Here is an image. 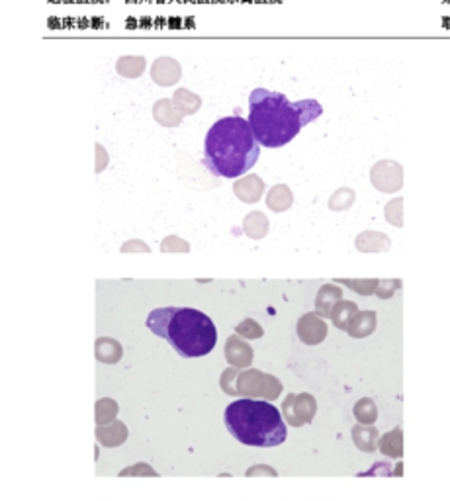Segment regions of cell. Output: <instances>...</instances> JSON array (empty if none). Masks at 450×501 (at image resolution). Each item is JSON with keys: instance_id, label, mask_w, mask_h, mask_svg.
<instances>
[{"instance_id": "cell-1", "label": "cell", "mask_w": 450, "mask_h": 501, "mask_svg": "<svg viewBox=\"0 0 450 501\" xmlns=\"http://www.w3.org/2000/svg\"><path fill=\"white\" fill-rule=\"evenodd\" d=\"M260 143L257 142L249 120L229 116L218 120L206 135L204 165L223 179H239L255 167Z\"/></svg>"}, {"instance_id": "cell-2", "label": "cell", "mask_w": 450, "mask_h": 501, "mask_svg": "<svg viewBox=\"0 0 450 501\" xmlns=\"http://www.w3.org/2000/svg\"><path fill=\"white\" fill-rule=\"evenodd\" d=\"M147 327L167 339L184 359L206 357L218 343V331L206 313L192 308H159L147 318Z\"/></svg>"}, {"instance_id": "cell-3", "label": "cell", "mask_w": 450, "mask_h": 501, "mask_svg": "<svg viewBox=\"0 0 450 501\" xmlns=\"http://www.w3.org/2000/svg\"><path fill=\"white\" fill-rule=\"evenodd\" d=\"M249 126L262 147L278 149L296 137L304 122L284 94L255 89L249 96Z\"/></svg>"}, {"instance_id": "cell-4", "label": "cell", "mask_w": 450, "mask_h": 501, "mask_svg": "<svg viewBox=\"0 0 450 501\" xmlns=\"http://www.w3.org/2000/svg\"><path fill=\"white\" fill-rule=\"evenodd\" d=\"M225 427L249 447H278L286 441V425L278 408L265 399H237L225 408Z\"/></svg>"}, {"instance_id": "cell-5", "label": "cell", "mask_w": 450, "mask_h": 501, "mask_svg": "<svg viewBox=\"0 0 450 501\" xmlns=\"http://www.w3.org/2000/svg\"><path fill=\"white\" fill-rule=\"evenodd\" d=\"M282 392V384L270 376V374L260 372V370H245L237 376V394L245 398H262L276 399Z\"/></svg>"}, {"instance_id": "cell-6", "label": "cell", "mask_w": 450, "mask_h": 501, "mask_svg": "<svg viewBox=\"0 0 450 501\" xmlns=\"http://www.w3.org/2000/svg\"><path fill=\"white\" fill-rule=\"evenodd\" d=\"M282 412L286 423H290L292 427H302L315 417L317 403H315V398L309 394H290L284 399Z\"/></svg>"}, {"instance_id": "cell-7", "label": "cell", "mask_w": 450, "mask_h": 501, "mask_svg": "<svg viewBox=\"0 0 450 501\" xmlns=\"http://www.w3.org/2000/svg\"><path fill=\"white\" fill-rule=\"evenodd\" d=\"M370 180L382 192H398L403 186V168L396 161H380L370 170Z\"/></svg>"}, {"instance_id": "cell-8", "label": "cell", "mask_w": 450, "mask_h": 501, "mask_svg": "<svg viewBox=\"0 0 450 501\" xmlns=\"http://www.w3.org/2000/svg\"><path fill=\"white\" fill-rule=\"evenodd\" d=\"M297 337L306 345H319L327 337V325L317 313H306L297 322Z\"/></svg>"}, {"instance_id": "cell-9", "label": "cell", "mask_w": 450, "mask_h": 501, "mask_svg": "<svg viewBox=\"0 0 450 501\" xmlns=\"http://www.w3.org/2000/svg\"><path fill=\"white\" fill-rule=\"evenodd\" d=\"M182 77V67L172 57H159L151 67V78L159 87H172Z\"/></svg>"}, {"instance_id": "cell-10", "label": "cell", "mask_w": 450, "mask_h": 501, "mask_svg": "<svg viewBox=\"0 0 450 501\" xmlns=\"http://www.w3.org/2000/svg\"><path fill=\"white\" fill-rule=\"evenodd\" d=\"M225 359L233 368H249L253 362V348L239 335H233L225 343Z\"/></svg>"}, {"instance_id": "cell-11", "label": "cell", "mask_w": 450, "mask_h": 501, "mask_svg": "<svg viewBox=\"0 0 450 501\" xmlns=\"http://www.w3.org/2000/svg\"><path fill=\"white\" fill-rule=\"evenodd\" d=\"M233 192L235 196L241 200V202H247V204H255L262 198V192H265V182L260 180V177L257 175H247L243 179L235 180L233 184Z\"/></svg>"}, {"instance_id": "cell-12", "label": "cell", "mask_w": 450, "mask_h": 501, "mask_svg": "<svg viewBox=\"0 0 450 501\" xmlns=\"http://www.w3.org/2000/svg\"><path fill=\"white\" fill-rule=\"evenodd\" d=\"M128 427L122 421H114L110 425L96 427V438L106 449H116L120 445H124L128 441Z\"/></svg>"}, {"instance_id": "cell-13", "label": "cell", "mask_w": 450, "mask_h": 501, "mask_svg": "<svg viewBox=\"0 0 450 501\" xmlns=\"http://www.w3.org/2000/svg\"><path fill=\"white\" fill-rule=\"evenodd\" d=\"M341 300H343V290L335 284H325L319 288L315 298V313L319 318H331V311Z\"/></svg>"}, {"instance_id": "cell-14", "label": "cell", "mask_w": 450, "mask_h": 501, "mask_svg": "<svg viewBox=\"0 0 450 501\" xmlns=\"http://www.w3.org/2000/svg\"><path fill=\"white\" fill-rule=\"evenodd\" d=\"M94 355L104 364H116L122 360L124 348L112 337H98L96 343H94Z\"/></svg>"}, {"instance_id": "cell-15", "label": "cell", "mask_w": 450, "mask_h": 501, "mask_svg": "<svg viewBox=\"0 0 450 501\" xmlns=\"http://www.w3.org/2000/svg\"><path fill=\"white\" fill-rule=\"evenodd\" d=\"M153 118L165 128H177V126H180V122H182L184 116L177 110V106L172 104V100L161 98L153 106Z\"/></svg>"}, {"instance_id": "cell-16", "label": "cell", "mask_w": 450, "mask_h": 501, "mask_svg": "<svg viewBox=\"0 0 450 501\" xmlns=\"http://www.w3.org/2000/svg\"><path fill=\"white\" fill-rule=\"evenodd\" d=\"M378 438H380V433L374 425H357L352 429V441L364 452H374L378 449Z\"/></svg>"}, {"instance_id": "cell-17", "label": "cell", "mask_w": 450, "mask_h": 501, "mask_svg": "<svg viewBox=\"0 0 450 501\" xmlns=\"http://www.w3.org/2000/svg\"><path fill=\"white\" fill-rule=\"evenodd\" d=\"M374 329H376V311L368 309V311H359L355 315V320L348 325L347 333L355 339H362V337L374 333Z\"/></svg>"}, {"instance_id": "cell-18", "label": "cell", "mask_w": 450, "mask_h": 501, "mask_svg": "<svg viewBox=\"0 0 450 501\" xmlns=\"http://www.w3.org/2000/svg\"><path fill=\"white\" fill-rule=\"evenodd\" d=\"M294 204V196H292V190L286 186V184H276L270 188L269 196H267V206L272 210V212H286L288 208Z\"/></svg>"}, {"instance_id": "cell-19", "label": "cell", "mask_w": 450, "mask_h": 501, "mask_svg": "<svg viewBox=\"0 0 450 501\" xmlns=\"http://www.w3.org/2000/svg\"><path fill=\"white\" fill-rule=\"evenodd\" d=\"M145 65H147V61L142 55H126V57H120L116 61V71L120 77L137 78L143 75Z\"/></svg>"}, {"instance_id": "cell-20", "label": "cell", "mask_w": 450, "mask_h": 501, "mask_svg": "<svg viewBox=\"0 0 450 501\" xmlns=\"http://www.w3.org/2000/svg\"><path fill=\"white\" fill-rule=\"evenodd\" d=\"M172 104L177 106V110L182 116H192V114H196L200 110L202 100H200L198 94H194L190 90L179 89L175 92V96H172Z\"/></svg>"}, {"instance_id": "cell-21", "label": "cell", "mask_w": 450, "mask_h": 501, "mask_svg": "<svg viewBox=\"0 0 450 501\" xmlns=\"http://www.w3.org/2000/svg\"><path fill=\"white\" fill-rule=\"evenodd\" d=\"M359 313V309H357V304L355 302H348V300H341L337 306L333 308L331 311V320H333L335 327L337 329H343V331H347L348 325L350 322L355 320V315Z\"/></svg>"}, {"instance_id": "cell-22", "label": "cell", "mask_w": 450, "mask_h": 501, "mask_svg": "<svg viewBox=\"0 0 450 501\" xmlns=\"http://www.w3.org/2000/svg\"><path fill=\"white\" fill-rule=\"evenodd\" d=\"M357 249L370 253V251H386L390 249V239L384 233L378 232H364L357 237Z\"/></svg>"}, {"instance_id": "cell-23", "label": "cell", "mask_w": 450, "mask_h": 501, "mask_svg": "<svg viewBox=\"0 0 450 501\" xmlns=\"http://www.w3.org/2000/svg\"><path fill=\"white\" fill-rule=\"evenodd\" d=\"M243 232L251 239H262L269 233V218L262 212H251L243 221Z\"/></svg>"}, {"instance_id": "cell-24", "label": "cell", "mask_w": 450, "mask_h": 501, "mask_svg": "<svg viewBox=\"0 0 450 501\" xmlns=\"http://www.w3.org/2000/svg\"><path fill=\"white\" fill-rule=\"evenodd\" d=\"M380 450L386 454L387 458H401L403 456V433L401 429L396 427L392 433H387L380 438Z\"/></svg>"}, {"instance_id": "cell-25", "label": "cell", "mask_w": 450, "mask_h": 501, "mask_svg": "<svg viewBox=\"0 0 450 501\" xmlns=\"http://www.w3.org/2000/svg\"><path fill=\"white\" fill-rule=\"evenodd\" d=\"M120 412L117 403L112 398H102L94 405V417H96V427L110 425L116 421V415Z\"/></svg>"}, {"instance_id": "cell-26", "label": "cell", "mask_w": 450, "mask_h": 501, "mask_svg": "<svg viewBox=\"0 0 450 501\" xmlns=\"http://www.w3.org/2000/svg\"><path fill=\"white\" fill-rule=\"evenodd\" d=\"M355 417L359 419V423L362 425H372L376 421V417H378V408H376V403H374L372 399L368 398H362L355 405Z\"/></svg>"}, {"instance_id": "cell-27", "label": "cell", "mask_w": 450, "mask_h": 501, "mask_svg": "<svg viewBox=\"0 0 450 501\" xmlns=\"http://www.w3.org/2000/svg\"><path fill=\"white\" fill-rule=\"evenodd\" d=\"M355 198H357L355 190H350V188H339V190H335V194L331 196L329 208H331L333 212H345V210H348V208L355 204Z\"/></svg>"}, {"instance_id": "cell-28", "label": "cell", "mask_w": 450, "mask_h": 501, "mask_svg": "<svg viewBox=\"0 0 450 501\" xmlns=\"http://www.w3.org/2000/svg\"><path fill=\"white\" fill-rule=\"evenodd\" d=\"M294 104H296L297 112H300V116H302L304 126L322 116V112H323L322 106L315 102V100H311V98H309V100H300V102H294Z\"/></svg>"}, {"instance_id": "cell-29", "label": "cell", "mask_w": 450, "mask_h": 501, "mask_svg": "<svg viewBox=\"0 0 450 501\" xmlns=\"http://www.w3.org/2000/svg\"><path fill=\"white\" fill-rule=\"evenodd\" d=\"M161 251L163 253H188L190 251V243L180 239L177 235H168L161 243Z\"/></svg>"}, {"instance_id": "cell-30", "label": "cell", "mask_w": 450, "mask_h": 501, "mask_svg": "<svg viewBox=\"0 0 450 501\" xmlns=\"http://www.w3.org/2000/svg\"><path fill=\"white\" fill-rule=\"evenodd\" d=\"M341 284H345L348 288H352L355 292H359L362 296H370V294H376V290H378V284L380 280H339Z\"/></svg>"}, {"instance_id": "cell-31", "label": "cell", "mask_w": 450, "mask_h": 501, "mask_svg": "<svg viewBox=\"0 0 450 501\" xmlns=\"http://www.w3.org/2000/svg\"><path fill=\"white\" fill-rule=\"evenodd\" d=\"M386 219L390 223H394L396 227L403 225V200L396 198L386 206Z\"/></svg>"}, {"instance_id": "cell-32", "label": "cell", "mask_w": 450, "mask_h": 501, "mask_svg": "<svg viewBox=\"0 0 450 501\" xmlns=\"http://www.w3.org/2000/svg\"><path fill=\"white\" fill-rule=\"evenodd\" d=\"M235 331H237V335L247 337V339H258V337H262V327L255 320H245V322H241L235 327Z\"/></svg>"}, {"instance_id": "cell-33", "label": "cell", "mask_w": 450, "mask_h": 501, "mask_svg": "<svg viewBox=\"0 0 450 501\" xmlns=\"http://www.w3.org/2000/svg\"><path fill=\"white\" fill-rule=\"evenodd\" d=\"M237 376H239V372H237L235 368H227L225 372L221 374L219 386H221V390H223L225 394H229V396H239V394H237Z\"/></svg>"}, {"instance_id": "cell-34", "label": "cell", "mask_w": 450, "mask_h": 501, "mask_svg": "<svg viewBox=\"0 0 450 501\" xmlns=\"http://www.w3.org/2000/svg\"><path fill=\"white\" fill-rule=\"evenodd\" d=\"M120 478H129V476H153L157 478L159 472L153 470V466H149V464L145 463H139V464H133V466H128V468H124L122 472H120Z\"/></svg>"}, {"instance_id": "cell-35", "label": "cell", "mask_w": 450, "mask_h": 501, "mask_svg": "<svg viewBox=\"0 0 450 501\" xmlns=\"http://www.w3.org/2000/svg\"><path fill=\"white\" fill-rule=\"evenodd\" d=\"M398 288H399V280H380L376 294L386 300V298H392L394 292H396Z\"/></svg>"}, {"instance_id": "cell-36", "label": "cell", "mask_w": 450, "mask_h": 501, "mask_svg": "<svg viewBox=\"0 0 450 501\" xmlns=\"http://www.w3.org/2000/svg\"><path fill=\"white\" fill-rule=\"evenodd\" d=\"M149 245H145L142 239H131L122 245V253H149Z\"/></svg>"}, {"instance_id": "cell-37", "label": "cell", "mask_w": 450, "mask_h": 501, "mask_svg": "<svg viewBox=\"0 0 450 501\" xmlns=\"http://www.w3.org/2000/svg\"><path fill=\"white\" fill-rule=\"evenodd\" d=\"M96 172H102L104 168L108 167V153H106V149H104L100 143H96Z\"/></svg>"}, {"instance_id": "cell-38", "label": "cell", "mask_w": 450, "mask_h": 501, "mask_svg": "<svg viewBox=\"0 0 450 501\" xmlns=\"http://www.w3.org/2000/svg\"><path fill=\"white\" fill-rule=\"evenodd\" d=\"M258 474H267V476H276V472L270 468V466H253L251 470H247V476H258Z\"/></svg>"}]
</instances>
